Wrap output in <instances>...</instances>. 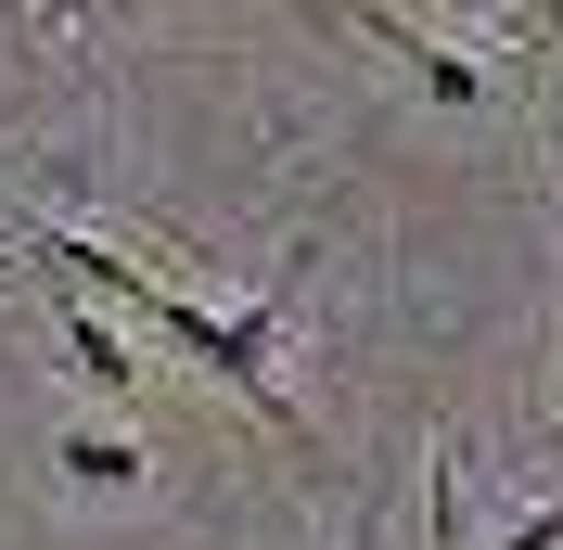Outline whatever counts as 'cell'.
I'll list each match as a JSON object with an SVG mask.
<instances>
[{"label": "cell", "mask_w": 563, "mask_h": 550, "mask_svg": "<svg viewBox=\"0 0 563 550\" xmlns=\"http://www.w3.org/2000/svg\"><path fill=\"white\" fill-rule=\"evenodd\" d=\"M26 243L52 256V270H77L90 295H103V308H129L141 333H154V308H167V282L141 270V256H115V243H90V231H26Z\"/></svg>", "instance_id": "1"}, {"label": "cell", "mask_w": 563, "mask_h": 550, "mask_svg": "<svg viewBox=\"0 0 563 550\" xmlns=\"http://www.w3.org/2000/svg\"><path fill=\"white\" fill-rule=\"evenodd\" d=\"M52 461H65L77 486H103V499H129V486L154 474V461H141V436H115V422H77V436L52 448Z\"/></svg>", "instance_id": "2"}, {"label": "cell", "mask_w": 563, "mask_h": 550, "mask_svg": "<svg viewBox=\"0 0 563 550\" xmlns=\"http://www.w3.org/2000/svg\"><path fill=\"white\" fill-rule=\"evenodd\" d=\"M52 333H65V359L90 372V397H129V384H141V359H129V345H115V333H103L90 308H77V295L52 308Z\"/></svg>", "instance_id": "3"}, {"label": "cell", "mask_w": 563, "mask_h": 550, "mask_svg": "<svg viewBox=\"0 0 563 550\" xmlns=\"http://www.w3.org/2000/svg\"><path fill=\"white\" fill-rule=\"evenodd\" d=\"M422 538H435V550H474V486H461V448H435V474H422Z\"/></svg>", "instance_id": "4"}, {"label": "cell", "mask_w": 563, "mask_h": 550, "mask_svg": "<svg viewBox=\"0 0 563 550\" xmlns=\"http://www.w3.org/2000/svg\"><path fill=\"white\" fill-rule=\"evenodd\" d=\"M499 550H563V486L538 499V513H512V525H499Z\"/></svg>", "instance_id": "5"}, {"label": "cell", "mask_w": 563, "mask_h": 550, "mask_svg": "<svg viewBox=\"0 0 563 550\" xmlns=\"http://www.w3.org/2000/svg\"><path fill=\"white\" fill-rule=\"evenodd\" d=\"M499 26H563V0H487Z\"/></svg>", "instance_id": "6"}, {"label": "cell", "mask_w": 563, "mask_h": 550, "mask_svg": "<svg viewBox=\"0 0 563 550\" xmlns=\"http://www.w3.org/2000/svg\"><path fill=\"white\" fill-rule=\"evenodd\" d=\"M52 13H141V0H52Z\"/></svg>", "instance_id": "7"}]
</instances>
